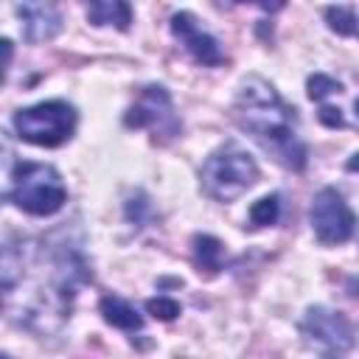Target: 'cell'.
I'll return each instance as SVG.
<instances>
[{"label": "cell", "instance_id": "cell-1", "mask_svg": "<svg viewBox=\"0 0 359 359\" xmlns=\"http://www.w3.org/2000/svg\"><path fill=\"white\" fill-rule=\"evenodd\" d=\"M233 121L238 123V129L255 137L258 146L269 157H275L283 168H292V171L306 168L309 151L297 137L294 107H289L266 79L247 76L238 84V93L233 101Z\"/></svg>", "mask_w": 359, "mask_h": 359}, {"label": "cell", "instance_id": "cell-2", "mask_svg": "<svg viewBox=\"0 0 359 359\" xmlns=\"http://www.w3.org/2000/svg\"><path fill=\"white\" fill-rule=\"evenodd\" d=\"M6 199L28 216H53L65 208L67 188L53 165L20 160L8 171Z\"/></svg>", "mask_w": 359, "mask_h": 359}, {"label": "cell", "instance_id": "cell-3", "mask_svg": "<svg viewBox=\"0 0 359 359\" xmlns=\"http://www.w3.org/2000/svg\"><path fill=\"white\" fill-rule=\"evenodd\" d=\"M258 163L236 143L219 146L202 165V188L216 202H233L258 182Z\"/></svg>", "mask_w": 359, "mask_h": 359}, {"label": "cell", "instance_id": "cell-4", "mask_svg": "<svg viewBox=\"0 0 359 359\" xmlns=\"http://www.w3.org/2000/svg\"><path fill=\"white\" fill-rule=\"evenodd\" d=\"M79 115L67 101H39L34 107L17 109L14 115V132L20 140L42 149H56L67 143L76 132Z\"/></svg>", "mask_w": 359, "mask_h": 359}, {"label": "cell", "instance_id": "cell-5", "mask_svg": "<svg viewBox=\"0 0 359 359\" xmlns=\"http://www.w3.org/2000/svg\"><path fill=\"white\" fill-rule=\"evenodd\" d=\"M300 334L314 351H320L325 356L348 353L356 342L348 317L328 306H309L300 320Z\"/></svg>", "mask_w": 359, "mask_h": 359}, {"label": "cell", "instance_id": "cell-6", "mask_svg": "<svg viewBox=\"0 0 359 359\" xmlns=\"http://www.w3.org/2000/svg\"><path fill=\"white\" fill-rule=\"evenodd\" d=\"M309 222H311V230H314L317 241L325 244V247L345 244L356 230V216H353V210L348 208L345 196L337 188H323L311 199Z\"/></svg>", "mask_w": 359, "mask_h": 359}, {"label": "cell", "instance_id": "cell-7", "mask_svg": "<svg viewBox=\"0 0 359 359\" xmlns=\"http://www.w3.org/2000/svg\"><path fill=\"white\" fill-rule=\"evenodd\" d=\"M123 123L135 126V129H151L154 140L157 137L168 140L180 132V121L174 115L171 98H168L165 87H160V84H149V87L140 90V98L126 109Z\"/></svg>", "mask_w": 359, "mask_h": 359}, {"label": "cell", "instance_id": "cell-8", "mask_svg": "<svg viewBox=\"0 0 359 359\" xmlns=\"http://www.w3.org/2000/svg\"><path fill=\"white\" fill-rule=\"evenodd\" d=\"M171 34L180 39V45L205 67H216L224 62V53H222V45L216 36H210L208 31L199 28L196 17L191 11H177L171 17Z\"/></svg>", "mask_w": 359, "mask_h": 359}, {"label": "cell", "instance_id": "cell-9", "mask_svg": "<svg viewBox=\"0 0 359 359\" xmlns=\"http://www.w3.org/2000/svg\"><path fill=\"white\" fill-rule=\"evenodd\" d=\"M17 14L22 20V36L28 42H48L62 28V14L53 0H20Z\"/></svg>", "mask_w": 359, "mask_h": 359}, {"label": "cell", "instance_id": "cell-10", "mask_svg": "<svg viewBox=\"0 0 359 359\" xmlns=\"http://www.w3.org/2000/svg\"><path fill=\"white\" fill-rule=\"evenodd\" d=\"M90 25H115L118 31H129L132 6L129 0H84Z\"/></svg>", "mask_w": 359, "mask_h": 359}, {"label": "cell", "instance_id": "cell-11", "mask_svg": "<svg viewBox=\"0 0 359 359\" xmlns=\"http://www.w3.org/2000/svg\"><path fill=\"white\" fill-rule=\"evenodd\" d=\"M101 317L104 323H109L112 328H121V331H140L143 328V317L137 314V309L115 294H107L101 297Z\"/></svg>", "mask_w": 359, "mask_h": 359}, {"label": "cell", "instance_id": "cell-12", "mask_svg": "<svg viewBox=\"0 0 359 359\" xmlns=\"http://www.w3.org/2000/svg\"><path fill=\"white\" fill-rule=\"evenodd\" d=\"M194 261L199 266V272L205 269L208 275H216L222 269V258H224V247L216 236H208V233H196L194 236Z\"/></svg>", "mask_w": 359, "mask_h": 359}, {"label": "cell", "instance_id": "cell-13", "mask_svg": "<svg viewBox=\"0 0 359 359\" xmlns=\"http://www.w3.org/2000/svg\"><path fill=\"white\" fill-rule=\"evenodd\" d=\"M325 22L339 36H359V17L348 6H328L325 8Z\"/></svg>", "mask_w": 359, "mask_h": 359}, {"label": "cell", "instance_id": "cell-14", "mask_svg": "<svg viewBox=\"0 0 359 359\" xmlns=\"http://www.w3.org/2000/svg\"><path fill=\"white\" fill-rule=\"evenodd\" d=\"M278 216H280V196L269 194L250 208V227H269L278 222Z\"/></svg>", "mask_w": 359, "mask_h": 359}, {"label": "cell", "instance_id": "cell-15", "mask_svg": "<svg viewBox=\"0 0 359 359\" xmlns=\"http://www.w3.org/2000/svg\"><path fill=\"white\" fill-rule=\"evenodd\" d=\"M306 90H309V98H311V101H323V98H328V95L339 93V90H342V84H339L337 79L325 76V73H311V76H309V81H306Z\"/></svg>", "mask_w": 359, "mask_h": 359}, {"label": "cell", "instance_id": "cell-16", "mask_svg": "<svg viewBox=\"0 0 359 359\" xmlns=\"http://www.w3.org/2000/svg\"><path fill=\"white\" fill-rule=\"evenodd\" d=\"M146 311H149L154 320L168 323V320H174V317L180 314V303L171 300V297H151V300H146Z\"/></svg>", "mask_w": 359, "mask_h": 359}, {"label": "cell", "instance_id": "cell-17", "mask_svg": "<svg viewBox=\"0 0 359 359\" xmlns=\"http://www.w3.org/2000/svg\"><path fill=\"white\" fill-rule=\"evenodd\" d=\"M320 123L323 126H328V129H342L345 126V118H342V112L337 109V107H320Z\"/></svg>", "mask_w": 359, "mask_h": 359}, {"label": "cell", "instance_id": "cell-18", "mask_svg": "<svg viewBox=\"0 0 359 359\" xmlns=\"http://www.w3.org/2000/svg\"><path fill=\"white\" fill-rule=\"evenodd\" d=\"M233 3H258L264 11H278V8H283L286 0H233Z\"/></svg>", "mask_w": 359, "mask_h": 359}, {"label": "cell", "instance_id": "cell-19", "mask_svg": "<svg viewBox=\"0 0 359 359\" xmlns=\"http://www.w3.org/2000/svg\"><path fill=\"white\" fill-rule=\"evenodd\" d=\"M348 294L359 300V278H351V280H348Z\"/></svg>", "mask_w": 359, "mask_h": 359}, {"label": "cell", "instance_id": "cell-20", "mask_svg": "<svg viewBox=\"0 0 359 359\" xmlns=\"http://www.w3.org/2000/svg\"><path fill=\"white\" fill-rule=\"evenodd\" d=\"M345 168H348V171H359V151H356V154H351V160L345 163Z\"/></svg>", "mask_w": 359, "mask_h": 359}, {"label": "cell", "instance_id": "cell-21", "mask_svg": "<svg viewBox=\"0 0 359 359\" xmlns=\"http://www.w3.org/2000/svg\"><path fill=\"white\" fill-rule=\"evenodd\" d=\"M356 115H359V98H356Z\"/></svg>", "mask_w": 359, "mask_h": 359}]
</instances>
